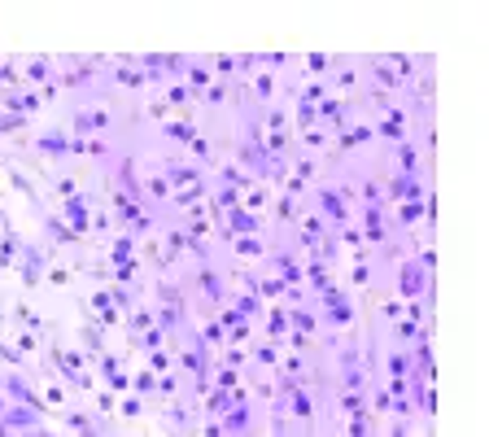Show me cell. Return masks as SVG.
Here are the masks:
<instances>
[{
  "label": "cell",
  "instance_id": "1",
  "mask_svg": "<svg viewBox=\"0 0 489 437\" xmlns=\"http://www.w3.org/2000/svg\"><path fill=\"white\" fill-rule=\"evenodd\" d=\"M419 271H424V263L415 267V258L402 267V293H406V298H415V293H419Z\"/></svg>",
  "mask_w": 489,
  "mask_h": 437
},
{
  "label": "cell",
  "instance_id": "2",
  "mask_svg": "<svg viewBox=\"0 0 489 437\" xmlns=\"http://www.w3.org/2000/svg\"><path fill=\"white\" fill-rule=\"evenodd\" d=\"M232 232H240V236L258 232V219L249 215V210H232Z\"/></svg>",
  "mask_w": 489,
  "mask_h": 437
}]
</instances>
